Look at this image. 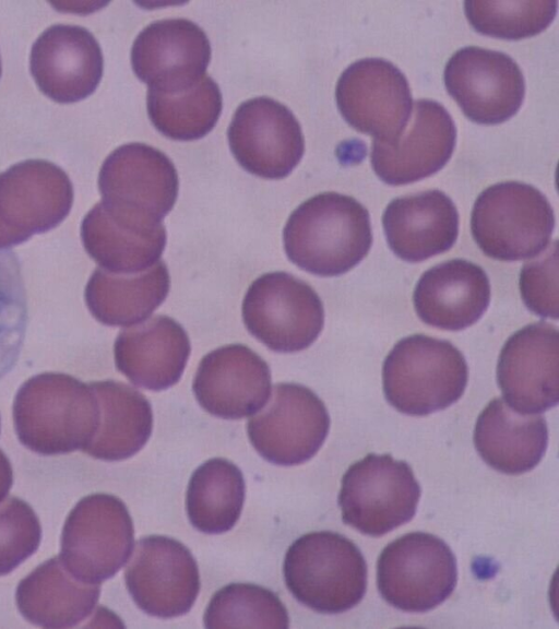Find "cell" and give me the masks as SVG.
I'll return each instance as SVG.
<instances>
[{
  "instance_id": "cell-1",
  "label": "cell",
  "mask_w": 559,
  "mask_h": 629,
  "mask_svg": "<svg viewBox=\"0 0 559 629\" xmlns=\"http://www.w3.org/2000/svg\"><path fill=\"white\" fill-rule=\"evenodd\" d=\"M288 259L319 276H336L369 252L372 230L368 210L353 197L323 192L301 203L283 232Z\"/></svg>"
},
{
  "instance_id": "cell-2",
  "label": "cell",
  "mask_w": 559,
  "mask_h": 629,
  "mask_svg": "<svg viewBox=\"0 0 559 629\" xmlns=\"http://www.w3.org/2000/svg\"><path fill=\"white\" fill-rule=\"evenodd\" d=\"M467 380L463 354L450 342L424 334L399 341L382 367L386 401L412 416L449 407L462 396Z\"/></svg>"
},
{
  "instance_id": "cell-3",
  "label": "cell",
  "mask_w": 559,
  "mask_h": 629,
  "mask_svg": "<svg viewBox=\"0 0 559 629\" xmlns=\"http://www.w3.org/2000/svg\"><path fill=\"white\" fill-rule=\"evenodd\" d=\"M283 571L294 597L318 613L349 610L366 593L365 558L350 539L335 532H311L296 539L287 549Z\"/></svg>"
},
{
  "instance_id": "cell-4",
  "label": "cell",
  "mask_w": 559,
  "mask_h": 629,
  "mask_svg": "<svg viewBox=\"0 0 559 629\" xmlns=\"http://www.w3.org/2000/svg\"><path fill=\"white\" fill-rule=\"evenodd\" d=\"M13 414L20 441L43 455L83 450L99 424L97 404L87 389L61 377L26 383L16 395Z\"/></svg>"
},
{
  "instance_id": "cell-5",
  "label": "cell",
  "mask_w": 559,
  "mask_h": 629,
  "mask_svg": "<svg viewBox=\"0 0 559 629\" xmlns=\"http://www.w3.org/2000/svg\"><path fill=\"white\" fill-rule=\"evenodd\" d=\"M555 227L548 199L520 181L499 182L476 199L471 217L475 242L489 258L519 261L544 251Z\"/></svg>"
},
{
  "instance_id": "cell-6",
  "label": "cell",
  "mask_w": 559,
  "mask_h": 629,
  "mask_svg": "<svg viewBox=\"0 0 559 629\" xmlns=\"http://www.w3.org/2000/svg\"><path fill=\"white\" fill-rule=\"evenodd\" d=\"M133 545L126 505L112 495L93 494L82 498L66 519L59 558L74 578L99 584L122 568Z\"/></svg>"
},
{
  "instance_id": "cell-7",
  "label": "cell",
  "mask_w": 559,
  "mask_h": 629,
  "mask_svg": "<svg viewBox=\"0 0 559 629\" xmlns=\"http://www.w3.org/2000/svg\"><path fill=\"white\" fill-rule=\"evenodd\" d=\"M419 497L420 486L405 461L369 453L343 475L338 506L344 523L379 537L411 521Z\"/></svg>"
},
{
  "instance_id": "cell-8",
  "label": "cell",
  "mask_w": 559,
  "mask_h": 629,
  "mask_svg": "<svg viewBox=\"0 0 559 629\" xmlns=\"http://www.w3.org/2000/svg\"><path fill=\"white\" fill-rule=\"evenodd\" d=\"M457 580L456 559L441 538L424 532L396 538L381 551L378 589L393 607L425 613L443 603Z\"/></svg>"
},
{
  "instance_id": "cell-9",
  "label": "cell",
  "mask_w": 559,
  "mask_h": 629,
  "mask_svg": "<svg viewBox=\"0 0 559 629\" xmlns=\"http://www.w3.org/2000/svg\"><path fill=\"white\" fill-rule=\"evenodd\" d=\"M242 319L247 330L270 349L293 353L317 340L324 309L310 285L292 274L271 272L249 286Z\"/></svg>"
},
{
  "instance_id": "cell-10",
  "label": "cell",
  "mask_w": 559,
  "mask_h": 629,
  "mask_svg": "<svg viewBox=\"0 0 559 629\" xmlns=\"http://www.w3.org/2000/svg\"><path fill=\"white\" fill-rule=\"evenodd\" d=\"M178 183L173 162L144 143H128L112 151L98 176L106 209L143 222H162L176 202Z\"/></svg>"
},
{
  "instance_id": "cell-11",
  "label": "cell",
  "mask_w": 559,
  "mask_h": 629,
  "mask_svg": "<svg viewBox=\"0 0 559 629\" xmlns=\"http://www.w3.org/2000/svg\"><path fill=\"white\" fill-rule=\"evenodd\" d=\"M266 407L247 423L249 440L266 461L284 466L310 460L330 429L324 403L309 388L277 383Z\"/></svg>"
},
{
  "instance_id": "cell-12",
  "label": "cell",
  "mask_w": 559,
  "mask_h": 629,
  "mask_svg": "<svg viewBox=\"0 0 559 629\" xmlns=\"http://www.w3.org/2000/svg\"><path fill=\"white\" fill-rule=\"evenodd\" d=\"M335 98L343 118L374 140L391 141L404 130L413 104L401 70L381 58H365L341 74Z\"/></svg>"
},
{
  "instance_id": "cell-13",
  "label": "cell",
  "mask_w": 559,
  "mask_h": 629,
  "mask_svg": "<svg viewBox=\"0 0 559 629\" xmlns=\"http://www.w3.org/2000/svg\"><path fill=\"white\" fill-rule=\"evenodd\" d=\"M444 84L463 114L481 124L513 117L525 94L523 73L508 55L468 46L455 51L444 68Z\"/></svg>"
},
{
  "instance_id": "cell-14",
  "label": "cell",
  "mask_w": 559,
  "mask_h": 629,
  "mask_svg": "<svg viewBox=\"0 0 559 629\" xmlns=\"http://www.w3.org/2000/svg\"><path fill=\"white\" fill-rule=\"evenodd\" d=\"M124 580L138 607L159 618L187 614L200 591L198 565L189 549L162 535L138 541Z\"/></svg>"
},
{
  "instance_id": "cell-15",
  "label": "cell",
  "mask_w": 559,
  "mask_h": 629,
  "mask_svg": "<svg viewBox=\"0 0 559 629\" xmlns=\"http://www.w3.org/2000/svg\"><path fill=\"white\" fill-rule=\"evenodd\" d=\"M230 151L247 171L266 179L286 177L305 151L294 114L270 97H254L236 109L227 131Z\"/></svg>"
},
{
  "instance_id": "cell-16",
  "label": "cell",
  "mask_w": 559,
  "mask_h": 629,
  "mask_svg": "<svg viewBox=\"0 0 559 629\" xmlns=\"http://www.w3.org/2000/svg\"><path fill=\"white\" fill-rule=\"evenodd\" d=\"M412 110L399 137L391 141L372 140V169L391 186L412 183L437 173L449 162L455 146L454 121L440 103L419 99Z\"/></svg>"
},
{
  "instance_id": "cell-17",
  "label": "cell",
  "mask_w": 559,
  "mask_h": 629,
  "mask_svg": "<svg viewBox=\"0 0 559 629\" xmlns=\"http://www.w3.org/2000/svg\"><path fill=\"white\" fill-rule=\"evenodd\" d=\"M558 329L545 321L531 323L504 343L497 380L506 403L522 414L545 412L559 400Z\"/></svg>"
},
{
  "instance_id": "cell-18",
  "label": "cell",
  "mask_w": 559,
  "mask_h": 629,
  "mask_svg": "<svg viewBox=\"0 0 559 629\" xmlns=\"http://www.w3.org/2000/svg\"><path fill=\"white\" fill-rule=\"evenodd\" d=\"M211 60L205 32L186 19H166L148 24L131 48L135 75L150 88L176 91L194 84Z\"/></svg>"
},
{
  "instance_id": "cell-19",
  "label": "cell",
  "mask_w": 559,
  "mask_h": 629,
  "mask_svg": "<svg viewBox=\"0 0 559 629\" xmlns=\"http://www.w3.org/2000/svg\"><path fill=\"white\" fill-rule=\"evenodd\" d=\"M192 390L207 413L239 419L260 411L271 395L269 365L252 349L230 344L206 354L195 372Z\"/></svg>"
},
{
  "instance_id": "cell-20",
  "label": "cell",
  "mask_w": 559,
  "mask_h": 629,
  "mask_svg": "<svg viewBox=\"0 0 559 629\" xmlns=\"http://www.w3.org/2000/svg\"><path fill=\"white\" fill-rule=\"evenodd\" d=\"M29 68L46 96L67 104L84 99L96 90L104 60L91 32L78 25L56 24L34 43Z\"/></svg>"
},
{
  "instance_id": "cell-21",
  "label": "cell",
  "mask_w": 559,
  "mask_h": 629,
  "mask_svg": "<svg viewBox=\"0 0 559 629\" xmlns=\"http://www.w3.org/2000/svg\"><path fill=\"white\" fill-rule=\"evenodd\" d=\"M413 301L427 324L460 331L474 324L487 310L490 284L477 264L454 259L427 270L416 284Z\"/></svg>"
},
{
  "instance_id": "cell-22",
  "label": "cell",
  "mask_w": 559,
  "mask_h": 629,
  "mask_svg": "<svg viewBox=\"0 0 559 629\" xmlns=\"http://www.w3.org/2000/svg\"><path fill=\"white\" fill-rule=\"evenodd\" d=\"M391 250L402 260L419 262L448 251L459 234V213L440 190L392 200L382 216Z\"/></svg>"
},
{
  "instance_id": "cell-23",
  "label": "cell",
  "mask_w": 559,
  "mask_h": 629,
  "mask_svg": "<svg viewBox=\"0 0 559 629\" xmlns=\"http://www.w3.org/2000/svg\"><path fill=\"white\" fill-rule=\"evenodd\" d=\"M189 355L186 331L167 316L121 331L115 344L117 368L133 384L153 391L177 383Z\"/></svg>"
},
{
  "instance_id": "cell-24",
  "label": "cell",
  "mask_w": 559,
  "mask_h": 629,
  "mask_svg": "<svg viewBox=\"0 0 559 629\" xmlns=\"http://www.w3.org/2000/svg\"><path fill=\"white\" fill-rule=\"evenodd\" d=\"M474 443L492 468L522 474L533 470L546 452L547 423L544 416L519 413L501 397H495L477 418Z\"/></svg>"
},
{
  "instance_id": "cell-25",
  "label": "cell",
  "mask_w": 559,
  "mask_h": 629,
  "mask_svg": "<svg viewBox=\"0 0 559 629\" xmlns=\"http://www.w3.org/2000/svg\"><path fill=\"white\" fill-rule=\"evenodd\" d=\"M73 189L68 175L44 159H27L0 174V210L21 226L41 232L69 212Z\"/></svg>"
},
{
  "instance_id": "cell-26",
  "label": "cell",
  "mask_w": 559,
  "mask_h": 629,
  "mask_svg": "<svg viewBox=\"0 0 559 629\" xmlns=\"http://www.w3.org/2000/svg\"><path fill=\"white\" fill-rule=\"evenodd\" d=\"M99 594V584L80 581L59 557H52L21 580L15 601L21 615L34 625L70 628L93 612Z\"/></svg>"
},
{
  "instance_id": "cell-27",
  "label": "cell",
  "mask_w": 559,
  "mask_h": 629,
  "mask_svg": "<svg viewBox=\"0 0 559 629\" xmlns=\"http://www.w3.org/2000/svg\"><path fill=\"white\" fill-rule=\"evenodd\" d=\"M82 236L97 261L126 274L145 271L157 263L167 239L162 222L122 218L111 214L102 202L86 215Z\"/></svg>"
},
{
  "instance_id": "cell-28",
  "label": "cell",
  "mask_w": 559,
  "mask_h": 629,
  "mask_svg": "<svg viewBox=\"0 0 559 629\" xmlns=\"http://www.w3.org/2000/svg\"><path fill=\"white\" fill-rule=\"evenodd\" d=\"M100 404L98 428L82 450L104 461H120L140 451L153 428V413L147 399L122 382L93 383Z\"/></svg>"
},
{
  "instance_id": "cell-29",
  "label": "cell",
  "mask_w": 559,
  "mask_h": 629,
  "mask_svg": "<svg viewBox=\"0 0 559 629\" xmlns=\"http://www.w3.org/2000/svg\"><path fill=\"white\" fill-rule=\"evenodd\" d=\"M246 486L241 471L228 460L215 458L192 474L186 498L191 524L206 534L229 531L238 521Z\"/></svg>"
},
{
  "instance_id": "cell-30",
  "label": "cell",
  "mask_w": 559,
  "mask_h": 629,
  "mask_svg": "<svg viewBox=\"0 0 559 629\" xmlns=\"http://www.w3.org/2000/svg\"><path fill=\"white\" fill-rule=\"evenodd\" d=\"M223 100L216 82L207 74L194 84L176 90L147 88V115L164 135L180 141L197 140L216 124Z\"/></svg>"
},
{
  "instance_id": "cell-31",
  "label": "cell",
  "mask_w": 559,
  "mask_h": 629,
  "mask_svg": "<svg viewBox=\"0 0 559 629\" xmlns=\"http://www.w3.org/2000/svg\"><path fill=\"white\" fill-rule=\"evenodd\" d=\"M169 286L168 269L163 261L127 276L99 273L93 283L94 311L107 324H138L165 300Z\"/></svg>"
},
{
  "instance_id": "cell-32",
  "label": "cell",
  "mask_w": 559,
  "mask_h": 629,
  "mask_svg": "<svg viewBox=\"0 0 559 629\" xmlns=\"http://www.w3.org/2000/svg\"><path fill=\"white\" fill-rule=\"evenodd\" d=\"M206 628H288L286 607L272 591L255 584L233 583L219 589L205 613Z\"/></svg>"
},
{
  "instance_id": "cell-33",
  "label": "cell",
  "mask_w": 559,
  "mask_h": 629,
  "mask_svg": "<svg viewBox=\"0 0 559 629\" xmlns=\"http://www.w3.org/2000/svg\"><path fill=\"white\" fill-rule=\"evenodd\" d=\"M29 321L22 264L8 246H0V380L22 354Z\"/></svg>"
},
{
  "instance_id": "cell-34",
  "label": "cell",
  "mask_w": 559,
  "mask_h": 629,
  "mask_svg": "<svg viewBox=\"0 0 559 629\" xmlns=\"http://www.w3.org/2000/svg\"><path fill=\"white\" fill-rule=\"evenodd\" d=\"M557 1H465L469 24L484 35L521 39L546 29L557 13Z\"/></svg>"
},
{
  "instance_id": "cell-35",
  "label": "cell",
  "mask_w": 559,
  "mask_h": 629,
  "mask_svg": "<svg viewBox=\"0 0 559 629\" xmlns=\"http://www.w3.org/2000/svg\"><path fill=\"white\" fill-rule=\"evenodd\" d=\"M41 527L32 507L16 497L0 505V575L32 556L40 544Z\"/></svg>"
},
{
  "instance_id": "cell-36",
  "label": "cell",
  "mask_w": 559,
  "mask_h": 629,
  "mask_svg": "<svg viewBox=\"0 0 559 629\" xmlns=\"http://www.w3.org/2000/svg\"><path fill=\"white\" fill-rule=\"evenodd\" d=\"M520 290L525 306L544 318L558 319V241L536 259L526 262L520 273Z\"/></svg>"
},
{
  "instance_id": "cell-37",
  "label": "cell",
  "mask_w": 559,
  "mask_h": 629,
  "mask_svg": "<svg viewBox=\"0 0 559 629\" xmlns=\"http://www.w3.org/2000/svg\"><path fill=\"white\" fill-rule=\"evenodd\" d=\"M13 483V472L10 461L5 454L0 450V502H2Z\"/></svg>"
},
{
  "instance_id": "cell-38",
  "label": "cell",
  "mask_w": 559,
  "mask_h": 629,
  "mask_svg": "<svg viewBox=\"0 0 559 629\" xmlns=\"http://www.w3.org/2000/svg\"><path fill=\"white\" fill-rule=\"evenodd\" d=\"M23 240L21 237L9 232L3 226L0 225V246H8L17 241Z\"/></svg>"
},
{
  "instance_id": "cell-39",
  "label": "cell",
  "mask_w": 559,
  "mask_h": 629,
  "mask_svg": "<svg viewBox=\"0 0 559 629\" xmlns=\"http://www.w3.org/2000/svg\"><path fill=\"white\" fill-rule=\"evenodd\" d=\"M0 76H1V60H0Z\"/></svg>"
}]
</instances>
